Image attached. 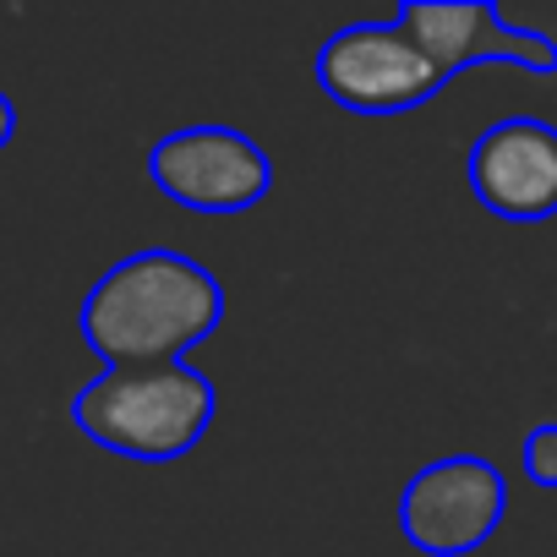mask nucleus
<instances>
[{
	"instance_id": "1",
	"label": "nucleus",
	"mask_w": 557,
	"mask_h": 557,
	"mask_svg": "<svg viewBox=\"0 0 557 557\" xmlns=\"http://www.w3.org/2000/svg\"><path fill=\"white\" fill-rule=\"evenodd\" d=\"M230 312L224 285L175 246H143L104 268L77 307V334L104 367L186 361Z\"/></svg>"
},
{
	"instance_id": "2",
	"label": "nucleus",
	"mask_w": 557,
	"mask_h": 557,
	"mask_svg": "<svg viewBox=\"0 0 557 557\" xmlns=\"http://www.w3.org/2000/svg\"><path fill=\"white\" fill-rule=\"evenodd\" d=\"M219 410V388L191 361L164 367H104L72 394V426L121 459L170 465L186 459Z\"/></svg>"
},
{
	"instance_id": "3",
	"label": "nucleus",
	"mask_w": 557,
	"mask_h": 557,
	"mask_svg": "<svg viewBox=\"0 0 557 557\" xmlns=\"http://www.w3.org/2000/svg\"><path fill=\"white\" fill-rule=\"evenodd\" d=\"M448 83L454 77L399 17L345 23L318 50V88L350 115H410L432 104Z\"/></svg>"
},
{
	"instance_id": "4",
	"label": "nucleus",
	"mask_w": 557,
	"mask_h": 557,
	"mask_svg": "<svg viewBox=\"0 0 557 557\" xmlns=\"http://www.w3.org/2000/svg\"><path fill=\"white\" fill-rule=\"evenodd\" d=\"M503 513L508 481L486 454H443L399 492V530L421 557H470L497 535Z\"/></svg>"
},
{
	"instance_id": "5",
	"label": "nucleus",
	"mask_w": 557,
	"mask_h": 557,
	"mask_svg": "<svg viewBox=\"0 0 557 557\" xmlns=\"http://www.w3.org/2000/svg\"><path fill=\"white\" fill-rule=\"evenodd\" d=\"M148 181L186 213H246L273 191V159L235 126H181L148 148Z\"/></svg>"
},
{
	"instance_id": "6",
	"label": "nucleus",
	"mask_w": 557,
	"mask_h": 557,
	"mask_svg": "<svg viewBox=\"0 0 557 557\" xmlns=\"http://www.w3.org/2000/svg\"><path fill=\"white\" fill-rule=\"evenodd\" d=\"M465 181L492 219L546 224L557 213V126L541 115L492 121L470 143Z\"/></svg>"
},
{
	"instance_id": "7",
	"label": "nucleus",
	"mask_w": 557,
	"mask_h": 557,
	"mask_svg": "<svg viewBox=\"0 0 557 557\" xmlns=\"http://www.w3.org/2000/svg\"><path fill=\"white\" fill-rule=\"evenodd\" d=\"M394 17L437 55L448 77L486 61H508L530 77H557V45L541 28L503 23L492 0H405Z\"/></svg>"
},
{
	"instance_id": "8",
	"label": "nucleus",
	"mask_w": 557,
	"mask_h": 557,
	"mask_svg": "<svg viewBox=\"0 0 557 557\" xmlns=\"http://www.w3.org/2000/svg\"><path fill=\"white\" fill-rule=\"evenodd\" d=\"M524 475L541 492H557V421H535L524 432Z\"/></svg>"
},
{
	"instance_id": "9",
	"label": "nucleus",
	"mask_w": 557,
	"mask_h": 557,
	"mask_svg": "<svg viewBox=\"0 0 557 557\" xmlns=\"http://www.w3.org/2000/svg\"><path fill=\"white\" fill-rule=\"evenodd\" d=\"M17 137V104L7 99V94H0V153H7V143Z\"/></svg>"
}]
</instances>
